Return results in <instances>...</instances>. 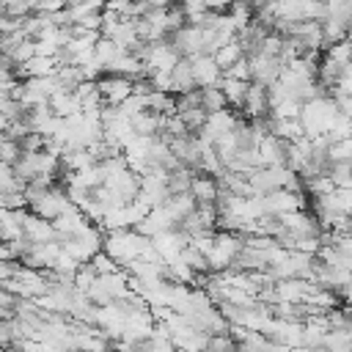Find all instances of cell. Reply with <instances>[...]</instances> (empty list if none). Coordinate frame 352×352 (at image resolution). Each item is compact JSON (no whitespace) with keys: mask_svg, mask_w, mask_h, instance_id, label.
I'll return each mask as SVG.
<instances>
[{"mask_svg":"<svg viewBox=\"0 0 352 352\" xmlns=\"http://www.w3.org/2000/svg\"><path fill=\"white\" fill-rule=\"evenodd\" d=\"M192 179H195V173L190 170V168H184V165H179L176 170H170L168 173V192L170 195H184V192H190L192 190Z\"/></svg>","mask_w":352,"mask_h":352,"instance_id":"obj_13","label":"cell"},{"mask_svg":"<svg viewBox=\"0 0 352 352\" xmlns=\"http://www.w3.org/2000/svg\"><path fill=\"white\" fill-rule=\"evenodd\" d=\"M270 113H272V107H270V88H264L258 82H250L245 104H242V116L245 118H267Z\"/></svg>","mask_w":352,"mask_h":352,"instance_id":"obj_4","label":"cell"},{"mask_svg":"<svg viewBox=\"0 0 352 352\" xmlns=\"http://www.w3.org/2000/svg\"><path fill=\"white\" fill-rule=\"evenodd\" d=\"M242 58H245V50H242V44H239V38H236V41H231V44H226V47L214 55V60H217V66L223 69V74H226L234 63H239Z\"/></svg>","mask_w":352,"mask_h":352,"instance_id":"obj_15","label":"cell"},{"mask_svg":"<svg viewBox=\"0 0 352 352\" xmlns=\"http://www.w3.org/2000/svg\"><path fill=\"white\" fill-rule=\"evenodd\" d=\"M50 107L58 118H72V116L82 113V104H80L77 94H66V91H55L52 99H50Z\"/></svg>","mask_w":352,"mask_h":352,"instance_id":"obj_10","label":"cell"},{"mask_svg":"<svg viewBox=\"0 0 352 352\" xmlns=\"http://www.w3.org/2000/svg\"><path fill=\"white\" fill-rule=\"evenodd\" d=\"M25 236L30 239V245H50V242H58V231L50 220H41L36 214H28L25 220Z\"/></svg>","mask_w":352,"mask_h":352,"instance_id":"obj_7","label":"cell"},{"mask_svg":"<svg viewBox=\"0 0 352 352\" xmlns=\"http://www.w3.org/2000/svg\"><path fill=\"white\" fill-rule=\"evenodd\" d=\"M151 239H146L143 234H138L135 228H124V231H110L104 236V253L124 270L129 261L140 258V253L148 248Z\"/></svg>","mask_w":352,"mask_h":352,"instance_id":"obj_1","label":"cell"},{"mask_svg":"<svg viewBox=\"0 0 352 352\" xmlns=\"http://www.w3.org/2000/svg\"><path fill=\"white\" fill-rule=\"evenodd\" d=\"M91 264L96 267V272H99V275H113V272H121V267H118V264H116V261H113V258H110L104 250H102V253H99V256H96Z\"/></svg>","mask_w":352,"mask_h":352,"instance_id":"obj_18","label":"cell"},{"mask_svg":"<svg viewBox=\"0 0 352 352\" xmlns=\"http://www.w3.org/2000/svg\"><path fill=\"white\" fill-rule=\"evenodd\" d=\"M121 55H124V50H121L116 41H110V38H102V41L96 44V50H94V60L104 69V74H110L113 63H116Z\"/></svg>","mask_w":352,"mask_h":352,"instance_id":"obj_12","label":"cell"},{"mask_svg":"<svg viewBox=\"0 0 352 352\" xmlns=\"http://www.w3.org/2000/svg\"><path fill=\"white\" fill-rule=\"evenodd\" d=\"M170 80H173V96L195 91V88H198V82H195V69H192V60H190V58H182V60L176 63V69L170 72Z\"/></svg>","mask_w":352,"mask_h":352,"instance_id":"obj_9","label":"cell"},{"mask_svg":"<svg viewBox=\"0 0 352 352\" xmlns=\"http://www.w3.org/2000/svg\"><path fill=\"white\" fill-rule=\"evenodd\" d=\"M192 198L198 201V206H217V198H220V182L212 179V176H204L198 173L192 179Z\"/></svg>","mask_w":352,"mask_h":352,"instance_id":"obj_8","label":"cell"},{"mask_svg":"<svg viewBox=\"0 0 352 352\" xmlns=\"http://www.w3.org/2000/svg\"><path fill=\"white\" fill-rule=\"evenodd\" d=\"M248 88H250V82H239V80H231V77H223V80H220V91L226 94L228 107H231L234 113H242V104H245Z\"/></svg>","mask_w":352,"mask_h":352,"instance_id":"obj_11","label":"cell"},{"mask_svg":"<svg viewBox=\"0 0 352 352\" xmlns=\"http://www.w3.org/2000/svg\"><path fill=\"white\" fill-rule=\"evenodd\" d=\"M102 99L107 107H121L132 94H135V82L126 80V77H118V74H104L99 82H96Z\"/></svg>","mask_w":352,"mask_h":352,"instance_id":"obj_2","label":"cell"},{"mask_svg":"<svg viewBox=\"0 0 352 352\" xmlns=\"http://www.w3.org/2000/svg\"><path fill=\"white\" fill-rule=\"evenodd\" d=\"M250 60V72H253V82H258V85H264V88H272L275 82H280V77H283V63H280V58H272V55H264V52H258V55H253V58H248Z\"/></svg>","mask_w":352,"mask_h":352,"instance_id":"obj_3","label":"cell"},{"mask_svg":"<svg viewBox=\"0 0 352 352\" xmlns=\"http://www.w3.org/2000/svg\"><path fill=\"white\" fill-rule=\"evenodd\" d=\"M286 151H289V143L270 135L261 140L258 146V154H261V168H286Z\"/></svg>","mask_w":352,"mask_h":352,"instance_id":"obj_6","label":"cell"},{"mask_svg":"<svg viewBox=\"0 0 352 352\" xmlns=\"http://www.w3.org/2000/svg\"><path fill=\"white\" fill-rule=\"evenodd\" d=\"M206 352H239V344H236V338L231 333H220V336L209 338Z\"/></svg>","mask_w":352,"mask_h":352,"instance_id":"obj_16","label":"cell"},{"mask_svg":"<svg viewBox=\"0 0 352 352\" xmlns=\"http://www.w3.org/2000/svg\"><path fill=\"white\" fill-rule=\"evenodd\" d=\"M190 60H192V69H195V82H198V88H214V85H220L223 69L217 66L214 58H209V55H195V58H190Z\"/></svg>","mask_w":352,"mask_h":352,"instance_id":"obj_5","label":"cell"},{"mask_svg":"<svg viewBox=\"0 0 352 352\" xmlns=\"http://www.w3.org/2000/svg\"><path fill=\"white\" fill-rule=\"evenodd\" d=\"M201 104H204V110H206L209 116H212V113L231 110V107H228L226 94L220 91V85H214V88H201Z\"/></svg>","mask_w":352,"mask_h":352,"instance_id":"obj_14","label":"cell"},{"mask_svg":"<svg viewBox=\"0 0 352 352\" xmlns=\"http://www.w3.org/2000/svg\"><path fill=\"white\" fill-rule=\"evenodd\" d=\"M195 107H204V104H201V88L176 96V116H179V113H187V110H195Z\"/></svg>","mask_w":352,"mask_h":352,"instance_id":"obj_17","label":"cell"}]
</instances>
